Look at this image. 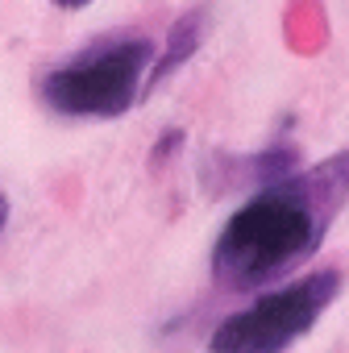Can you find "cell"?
<instances>
[{
  "label": "cell",
  "mask_w": 349,
  "mask_h": 353,
  "mask_svg": "<svg viewBox=\"0 0 349 353\" xmlns=\"http://www.w3.org/2000/svg\"><path fill=\"white\" fill-rule=\"evenodd\" d=\"M349 204V145L299 174L250 192L212 241V283L229 295L275 287L303 266Z\"/></svg>",
  "instance_id": "obj_1"
},
{
  "label": "cell",
  "mask_w": 349,
  "mask_h": 353,
  "mask_svg": "<svg viewBox=\"0 0 349 353\" xmlns=\"http://www.w3.org/2000/svg\"><path fill=\"white\" fill-rule=\"evenodd\" d=\"M9 216H13V204H9V196H5V192H0V233H5Z\"/></svg>",
  "instance_id": "obj_6"
},
{
  "label": "cell",
  "mask_w": 349,
  "mask_h": 353,
  "mask_svg": "<svg viewBox=\"0 0 349 353\" xmlns=\"http://www.w3.org/2000/svg\"><path fill=\"white\" fill-rule=\"evenodd\" d=\"M54 5H59V9H71V13H75V9H88V5H96V0H54Z\"/></svg>",
  "instance_id": "obj_7"
},
{
  "label": "cell",
  "mask_w": 349,
  "mask_h": 353,
  "mask_svg": "<svg viewBox=\"0 0 349 353\" xmlns=\"http://www.w3.org/2000/svg\"><path fill=\"white\" fill-rule=\"evenodd\" d=\"M341 287L345 274L324 266L295 283L262 291L246 307L217 320V328L208 332V353H287L299 336L316 328V320L332 307Z\"/></svg>",
  "instance_id": "obj_3"
},
{
  "label": "cell",
  "mask_w": 349,
  "mask_h": 353,
  "mask_svg": "<svg viewBox=\"0 0 349 353\" xmlns=\"http://www.w3.org/2000/svg\"><path fill=\"white\" fill-rule=\"evenodd\" d=\"M183 145H188V133H183L179 125L166 129V133L150 145V166H154V170H158V166H166V162L174 158V150H183Z\"/></svg>",
  "instance_id": "obj_5"
},
{
  "label": "cell",
  "mask_w": 349,
  "mask_h": 353,
  "mask_svg": "<svg viewBox=\"0 0 349 353\" xmlns=\"http://www.w3.org/2000/svg\"><path fill=\"white\" fill-rule=\"evenodd\" d=\"M154 42L146 34H112L79 50L75 59L50 67L38 83L42 104L59 117L112 121L141 100V79L154 63Z\"/></svg>",
  "instance_id": "obj_2"
},
{
  "label": "cell",
  "mask_w": 349,
  "mask_h": 353,
  "mask_svg": "<svg viewBox=\"0 0 349 353\" xmlns=\"http://www.w3.org/2000/svg\"><path fill=\"white\" fill-rule=\"evenodd\" d=\"M208 30H212V0H200V5H192L188 13L174 17V21H170V34H166V42H162V50L154 54V63H150V71H146V79H141V96L158 92L179 67H188V63L200 54Z\"/></svg>",
  "instance_id": "obj_4"
}]
</instances>
